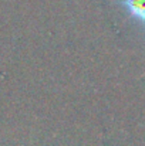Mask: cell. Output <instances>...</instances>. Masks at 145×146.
<instances>
[{"label": "cell", "mask_w": 145, "mask_h": 146, "mask_svg": "<svg viewBox=\"0 0 145 146\" xmlns=\"http://www.w3.org/2000/svg\"><path fill=\"white\" fill-rule=\"evenodd\" d=\"M118 4L124 6L132 19L145 26V0H120Z\"/></svg>", "instance_id": "6da1fadb"}]
</instances>
